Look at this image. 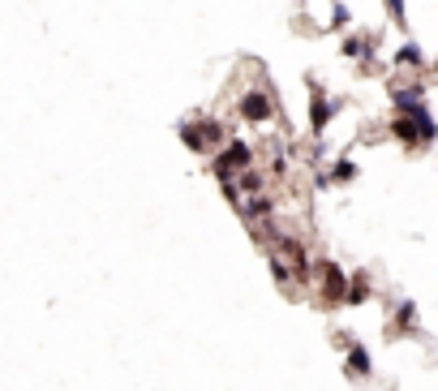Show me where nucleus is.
Listing matches in <instances>:
<instances>
[{
    "instance_id": "4",
    "label": "nucleus",
    "mask_w": 438,
    "mask_h": 391,
    "mask_svg": "<svg viewBox=\"0 0 438 391\" xmlns=\"http://www.w3.org/2000/svg\"><path fill=\"white\" fill-rule=\"evenodd\" d=\"M348 370H352V374H370V357H366V349H352Z\"/></svg>"
},
{
    "instance_id": "5",
    "label": "nucleus",
    "mask_w": 438,
    "mask_h": 391,
    "mask_svg": "<svg viewBox=\"0 0 438 391\" xmlns=\"http://www.w3.org/2000/svg\"><path fill=\"white\" fill-rule=\"evenodd\" d=\"M241 189H245V193H258V189H263V173L245 168V173H241Z\"/></svg>"
},
{
    "instance_id": "3",
    "label": "nucleus",
    "mask_w": 438,
    "mask_h": 391,
    "mask_svg": "<svg viewBox=\"0 0 438 391\" xmlns=\"http://www.w3.org/2000/svg\"><path fill=\"white\" fill-rule=\"evenodd\" d=\"M327 297H331V301L344 297V276H340V266H327Z\"/></svg>"
},
{
    "instance_id": "2",
    "label": "nucleus",
    "mask_w": 438,
    "mask_h": 391,
    "mask_svg": "<svg viewBox=\"0 0 438 391\" xmlns=\"http://www.w3.org/2000/svg\"><path fill=\"white\" fill-rule=\"evenodd\" d=\"M327 120H331V104L322 99V90L314 86V129H318V134L327 129Z\"/></svg>"
},
{
    "instance_id": "7",
    "label": "nucleus",
    "mask_w": 438,
    "mask_h": 391,
    "mask_svg": "<svg viewBox=\"0 0 438 391\" xmlns=\"http://www.w3.org/2000/svg\"><path fill=\"white\" fill-rule=\"evenodd\" d=\"M271 271H275V280H279V284H292V266L283 262V258H271Z\"/></svg>"
},
{
    "instance_id": "1",
    "label": "nucleus",
    "mask_w": 438,
    "mask_h": 391,
    "mask_svg": "<svg viewBox=\"0 0 438 391\" xmlns=\"http://www.w3.org/2000/svg\"><path fill=\"white\" fill-rule=\"evenodd\" d=\"M241 112H245V120H271V95H263V90H253V95H245L241 99Z\"/></svg>"
},
{
    "instance_id": "10",
    "label": "nucleus",
    "mask_w": 438,
    "mask_h": 391,
    "mask_svg": "<svg viewBox=\"0 0 438 391\" xmlns=\"http://www.w3.org/2000/svg\"><path fill=\"white\" fill-rule=\"evenodd\" d=\"M421 65V52H417V47H400V65Z\"/></svg>"
},
{
    "instance_id": "9",
    "label": "nucleus",
    "mask_w": 438,
    "mask_h": 391,
    "mask_svg": "<svg viewBox=\"0 0 438 391\" xmlns=\"http://www.w3.org/2000/svg\"><path fill=\"white\" fill-rule=\"evenodd\" d=\"M357 177V168L348 163V159H340V163H335V181H352Z\"/></svg>"
},
{
    "instance_id": "6",
    "label": "nucleus",
    "mask_w": 438,
    "mask_h": 391,
    "mask_svg": "<svg viewBox=\"0 0 438 391\" xmlns=\"http://www.w3.org/2000/svg\"><path fill=\"white\" fill-rule=\"evenodd\" d=\"M245 215H249V219H263V215H271V198H253V202L245 207Z\"/></svg>"
},
{
    "instance_id": "11",
    "label": "nucleus",
    "mask_w": 438,
    "mask_h": 391,
    "mask_svg": "<svg viewBox=\"0 0 438 391\" xmlns=\"http://www.w3.org/2000/svg\"><path fill=\"white\" fill-rule=\"evenodd\" d=\"M391 5V17H404V0H386Z\"/></svg>"
},
{
    "instance_id": "8",
    "label": "nucleus",
    "mask_w": 438,
    "mask_h": 391,
    "mask_svg": "<svg viewBox=\"0 0 438 391\" xmlns=\"http://www.w3.org/2000/svg\"><path fill=\"white\" fill-rule=\"evenodd\" d=\"M396 138H404V142H417V129H412V120H396Z\"/></svg>"
}]
</instances>
